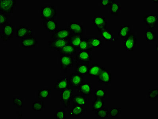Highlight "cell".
Segmentation results:
<instances>
[{
  "label": "cell",
  "instance_id": "obj_1",
  "mask_svg": "<svg viewBox=\"0 0 158 119\" xmlns=\"http://www.w3.org/2000/svg\"><path fill=\"white\" fill-rule=\"evenodd\" d=\"M73 88H69L61 92L60 101L63 102L64 107L69 108L71 102L73 100Z\"/></svg>",
  "mask_w": 158,
  "mask_h": 119
},
{
  "label": "cell",
  "instance_id": "obj_2",
  "mask_svg": "<svg viewBox=\"0 0 158 119\" xmlns=\"http://www.w3.org/2000/svg\"><path fill=\"white\" fill-rule=\"evenodd\" d=\"M41 19L43 20L54 19L57 12L54 6H44L41 7Z\"/></svg>",
  "mask_w": 158,
  "mask_h": 119
},
{
  "label": "cell",
  "instance_id": "obj_3",
  "mask_svg": "<svg viewBox=\"0 0 158 119\" xmlns=\"http://www.w3.org/2000/svg\"><path fill=\"white\" fill-rule=\"evenodd\" d=\"M69 81V88H78L83 83V76L76 73H71L70 75Z\"/></svg>",
  "mask_w": 158,
  "mask_h": 119
},
{
  "label": "cell",
  "instance_id": "obj_4",
  "mask_svg": "<svg viewBox=\"0 0 158 119\" xmlns=\"http://www.w3.org/2000/svg\"><path fill=\"white\" fill-rule=\"evenodd\" d=\"M74 63V57L71 55H61L60 67L64 72L70 70Z\"/></svg>",
  "mask_w": 158,
  "mask_h": 119
},
{
  "label": "cell",
  "instance_id": "obj_5",
  "mask_svg": "<svg viewBox=\"0 0 158 119\" xmlns=\"http://www.w3.org/2000/svg\"><path fill=\"white\" fill-rule=\"evenodd\" d=\"M15 29L10 23L8 22L5 25L3 26L2 33L1 34V38L4 41H8L11 39L13 38V32Z\"/></svg>",
  "mask_w": 158,
  "mask_h": 119
},
{
  "label": "cell",
  "instance_id": "obj_6",
  "mask_svg": "<svg viewBox=\"0 0 158 119\" xmlns=\"http://www.w3.org/2000/svg\"><path fill=\"white\" fill-rule=\"evenodd\" d=\"M16 38L23 39L32 36V29L26 26H19V28L15 30Z\"/></svg>",
  "mask_w": 158,
  "mask_h": 119
},
{
  "label": "cell",
  "instance_id": "obj_7",
  "mask_svg": "<svg viewBox=\"0 0 158 119\" xmlns=\"http://www.w3.org/2000/svg\"><path fill=\"white\" fill-rule=\"evenodd\" d=\"M124 47L127 51H133L137 43V37L133 33H131L124 39Z\"/></svg>",
  "mask_w": 158,
  "mask_h": 119
},
{
  "label": "cell",
  "instance_id": "obj_8",
  "mask_svg": "<svg viewBox=\"0 0 158 119\" xmlns=\"http://www.w3.org/2000/svg\"><path fill=\"white\" fill-rule=\"evenodd\" d=\"M69 44L68 39H53L52 41H48V48H53L59 51L60 50L66 45Z\"/></svg>",
  "mask_w": 158,
  "mask_h": 119
},
{
  "label": "cell",
  "instance_id": "obj_9",
  "mask_svg": "<svg viewBox=\"0 0 158 119\" xmlns=\"http://www.w3.org/2000/svg\"><path fill=\"white\" fill-rule=\"evenodd\" d=\"M16 0H1L0 12L5 13L13 12V7L16 4Z\"/></svg>",
  "mask_w": 158,
  "mask_h": 119
},
{
  "label": "cell",
  "instance_id": "obj_10",
  "mask_svg": "<svg viewBox=\"0 0 158 119\" xmlns=\"http://www.w3.org/2000/svg\"><path fill=\"white\" fill-rule=\"evenodd\" d=\"M74 59V62L77 63H89L92 60V57L89 52L80 51Z\"/></svg>",
  "mask_w": 158,
  "mask_h": 119
},
{
  "label": "cell",
  "instance_id": "obj_11",
  "mask_svg": "<svg viewBox=\"0 0 158 119\" xmlns=\"http://www.w3.org/2000/svg\"><path fill=\"white\" fill-rule=\"evenodd\" d=\"M143 23H146L149 30L156 28L158 22L157 15L152 14H146L143 18Z\"/></svg>",
  "mask_w": 158,
  "mask_h": 119
},
{
  "label": "cell",
  "instance_id": "obj_12",
  "mask_svg": "<svg viewBox=\"0 0 158 119\" xmlns=\"http://www.w3.org/2000/svg\"><path fill=\"white\" fill-rule=\"evenodd\" d=\"M107 24L105 16H94L93 19L92 25L95 26L99 32H101L103 29L106 28Z\"/></svg>",
  "mask_w": 158,
  "mask_h": 119
},
{
  "label": "cell",
  "instance_id": "obj_13",
  "mask_svg": "<svg viewBox=\"0 0 158 119\" xmlns=\"http://www.w3.org/2000/svg\"><path fill=\"white\" fill-rule=\"evenodd\" d=\"M72 33L69 29H58L51 35V38L53 39H68L71 35Z\"/></svg>",
  "mask_w": 158,
  "mask_h": 119
},
{
  "label": "cell",
  "instance_id": "obj_14",
  "mask_svg": "<svg viewBox=\"0 0 158 119\" xmlns=\"http://www.w3.org/2000/svg\"><path fill=\"white\" fill-rule=\"evenodd\" d=\"M95 77L99 83L108 84L111 81V74L103 66L99 74Z\"/></svg>",
  "mask_w": 158,
  "mask_h": 119
},
{
  "label": "cell",
  "instance_id": "obj_15",
  "mask_svg": "<svg viewBox=\"0 0 158 119\" xmlns=\"http://www.w3.org/2000/svg\"><path fill=\"white\" fill-rule=\"evenodd\" d=\"M42 24L48 32H54L58 29L57 23L54 19L44 20L42 22Z\"/></svg>",
  "mask_w": 158,
  "mask_h": 119
},
{
  "label": "cell",
  "instance_id": "obj_16",
  "mask_svg": "<svg viewBox=\"0 0 158 119\" xmlns=\"http://www.w3.org/2000/svg\"><path fill=\"white\" fill-rule=\"evenodd\" d=\"M77 92L83 96H89L92 92V85L88 83H83L77 88Z\"/></svg>",
  "mask_w": 158,
  "mask_h": 119
},
{
  "label": "cell",
  "instance_id": "obj_17",
  "mask_svg": "<svg viewBox=\"0 0 158 119\" xmlns=\"http://www.w3.org/2000/svg\"><path fill=\"white\" fill-rule=\"evenodd\" d=\"M38 43L35 37L31 36L22 39L21 45L23 48H34Z\"/></svg>",
  "mask_w": 158,
  "mask_h": 119
},
{
  "label": "cell",
  "instance_id": "obj_18",
  "mask_svg": "<svg viewBox=\"0 0 158 119\" xmlns=\"http://www.w3.org/2000/svg\"><path fill=\"white\" fill-rule=\"evenodd\" d=\"M57 90L63 91L69 88V81L68 77L65 76L62 79L58 80L54 87Z\"/></svg>",
  "mask_w": 158,
  "mask_h": 119
},
{
  "label": "cell",
  "instance_id": "obj_19",
  "mask_svg": "<svg viewBox=\"0 0 158 119\" xmlns=\"http://www.w3.org/2000/svg\"><path fill=\"white\" fill-rule=\"evenodd\" d=\"M83 38V34H72L68 38L69 44L77 48Z\"/></svg>",
  "mask_w": 158,
  "mask_h": 119
},
{
  "label": "cell",
  "instance_id": "obj_20",
  "mask_svg": "<svg viewBox=\"0 0 158 119\" xmlns=\"http://www.w3.org/2000/svg\"><path fill=\"white\" fill-rule=\"evenodd\" d=\"M89 63H79L76 64V73L85 76L88 74L89 68Z\"/></svg>",
  "mask_w": 158,
  "mask_h": 119
},
{
  "label": "cell",
  "instance_id": "obj_21",
  "mask_svg": "<svg viewBox=\"0 0 158 119\" xmlns=\"http://www.w3.org/2000/svg\"><path fill=\"white\" fill-rule=\"evenodd\" d=\"M67 28L72 34H83V26L77 22L70 23Z\"/></svg>",
  "mask_w": 158,
  "mask_h": 119
},
{
  "label": "cell",
  "instance_id": "obj_22",
  "mask_svg": "<svg viewBox=\"0 0 158 119\" xmlns=\"http://www.w3.org/2000/svg\"><path fill=\"white\" fill-rule=\"evenodd\" d=\"M76 48L71 45L69 44L64 47L59 51L60 55H71L76 53Z\"/></svg>",
  "mask_w": 158,
  "mask_h": 119
},
{
  "label": "cell",
  "instance_id": "obj_23",
  "mask_svg": "<svg viewBox=\"0 0 158 119\" xmlns=\"http://www.w3.org/2000/svg\"><path fill=\"white\" fill-rule=\"evenodd\" d=\"M77 48L80 51H92L93 47L91 45L90 38H83Z\"/></svg>",
  "mask_w": 158,
  "mask_h": 119
},
{
  "label": "cell",
  "instance_id": "obj_24",
  "mask_svg": "<svg viewBox=\"0 0 158 119\" xmlns=\"http://www.w3.org/2000/svg\"><path fill=\"white\" fill-rule=\"evenodd\" d=\"M84 108L80 105H73L72 110L70 113L71 117H79L82 115L84 113Z\"/></svg>",
  "mask_w": 158,
  "mask_h": 119
},
{
  "label": "cell",
  "instance_id": "obj_25",
  "mask_svg": "<svg viewBox=\"0 0 158 119\" xmlns=\"http://www.w3.org/2000/svg\"><path fill=\"white\" fill-rule=\"evenodd\" d=\"M73 105L84 106L86 105L87 99L85 96L81 95H73Z\"/></svg>",
  "mask_w": 158,
  "mask_h": 119
},
{
  "label": "cell",
  "instance_id": "obj_26",
  "mask_svg": "<svg viewBox=\"0 0 158 119\" xmlns=\"http://www.w3.org/2000/svg\"><path fill=\"white\" fill-rule=\"evenodd\" d=\"M104 99L100 98H95L92 102V110L93 111L104 109L105 107V102Z\"/></svg>",
  "mask_w": 158,
  "mask_h": 119
},
{
  "label": "cell",
  "instance_id": "obj_27",
  "mask_svg": "<svg viewBox=\"0 0 158 119\" xmlns=\"http://www.w3.org/2000/svg\"><path fill=\"white\" fill-rule=\"evenodd\" d=\"M131 28L129 25L121 26L118 32V37L124 39L131 33Z\"/></svg>",
  "mask_w": 158,
  "mask_h": 119
},
{
  "label": "cell",
  "instance_id": "obj_28",
  "mask_svg": "<svg viewBox=\"0 0 158 119\" xmlns=\"http://www.w3.org/2000/svg\"><path fill=\"white\" fill-rule=\"evenodd\" d=\"M102 68V66H100L98 64H93L91 67H89L88 74L89 76L96 77L99 74Z\"/></svg>",
  "mask_w": 158,
  "mask_h": 119
},
{
  "label": "cell",
  "instance_id": "obj_29",
  "mask_svg": "<svg viewBox=\"0 0 158 119\" xmlns=\"http://www.w3.org/2000/svg\"><path fill=\"white\" fill-rule=\"evenodd\" d=\"M100 32L102 38L105 41H111L114 40V36L109 29L107 28L103 29Z\"/></svg>",
  "mask_w": 158,
  "mask_h": 119
},
{
  "label": "cell",
  "instance_id": "obj_30",
  "mask_svg": "<svg viewBox=\"0 0 158 119\" xmlns=\"http://www.w3.org/2000/svg\"><path fill=\"white\" fill-rule=\"evenodd\" d=\"M50 88H41L38 91V99L39 100H41L43 99L48 98L50 96L51 94Z\"/></svg>",
  "mask_w": 158,
  "mask_h": 119
},
{
  "label": "cell",
  "instance_id": "obj_31",
  "mask_svg": "<svg viewBox=\"0 0 158 119\" xmlns=\"http://www.w3.org/2000/svg\"><path fill=\"white\" fill-rule=\"evenodd\" d=\"M45 107V102L42 100L32 102L31 105L32 110L35 111H41Z\"/></svg>",
  "mask_w": 158,
  "mask_h": 119
},
{
  "label": "cell",
  "instance_id": "obj_32",
  "mask_svg": "<svg viewBox=\"0 0 158 119\" xmlns=\"http://www.w3.org/2000/svg\"><path fill=\"white\" fill-rule=\"evenodd\" d=\"M95 114L98 117L102 119H105L109 117L110 112L108 109L105 108L95 111Z\"/></svg>",
  "mask_w": 158,
  "mask_h": 119
},
{
  "label": "cell",
  "instance_id": "obj_33",
  "mask_svg": "<svg viewBox=\"0 0 158 119\" xmlns=\"http://www.w3.org/2000/svg\"><path fill=\"white\" fill-rule=\"evenodd\" d=\"M145 35L147 41L154 42L156 41V32L152 31V30H146L145 32Z\"/></svg>",
  "mask_w": 158,
  "mask_h": 119
},
{
  "label": "cell",
  "instance_id": "obj_34",
  "mask_svg": "<svg viewBox=\"0 0 158 119\" xmlns=\"http://www.w3.org/2000/svg\"><path fill=\"white\" fill-rule=\"evenodd\" d=\"M121 6L120 4L114 1L111 5H110L111 14L112 15H117L118 14V12L120 9Z\"/></svg>",
  "mask_w": 158,
  "mask_h": 119
},
{
  "label": "cell",
  "instance_id": "obj_35",
  "mask_svg": "<svg viewBox=\"0 0 158 119\" xmlns=\"http://www.w3.org/2000/svg\"><path fill=\"white\" fill-rule=\"evenodd\" d=\"M102 40L99 38H90V43L93 48H99L102 47Z\"/></svg>",
  "mask_w": 158,
  "mask_h": 119
},
{
  "label": "cell",
  "instance_id": "obj_36",
  "mask_svg": "<svg viewBox=\"0 0 158 119\" xmlns=\"http://www.w3.org/2000/svg\"><path fill=\"white\" fill-rule=\"evenodd\" d=\"M106 95V91L102 88H98L95 91V98H100L105 99Z\"/></svg>",
  "mask_w": 158,
  "mask_h": 119
},
{
  "label": "cell",
  "instance_id": "obj_37",
  "mask_svg": "<svg viewBox=\"0 0 158 119\" xmlns=\"http://www.w3.org/2000/svg\"><path fill=\"white\" fill-rule=\"evenodd\" d=\"M1 15V26H4L8 23V20L9 18V15H7L6 13L0 12Z\"/></svg>",
  "mask_w": 158,
  "mask_h": 119
},
{
  "label": "cell",
  "instance_id": "obj_38",
  "mask_svg": "<svg viewBox=\"0 0 158 119\" xmlns=\"http://www.w3.org/2000/svg\"><path fill=\"white\" fill-rule=\"evenodd\" d=\"M120 113H121L120 108H112L110 112V114L112 117H117Z\"/></svg>",
  "mask_w": 158,
  "mask_h": 119
},
{
  "label": "cell",
  "instance_id": "obj_39",
  "mask_svg": "<svg viewBox=\"0 0 158 119\" xmlns=\"http://www.w3.org/2000/svg\"><path fill=\"white\" fill-rule=\"evenodd\" d=\"M13 105L16 106L17 108H23V99L22 98H14L12 101Z\"/></svg>",
  "mask_w": 158,
  "mask_h": 119
},
{
  "label": "cell",
  "instance_id": "obj_40",
  "mask_svg": "<svg viewBox=\"0 0 158 119\" xmlns=\"http://www.w3.org/2000/svg\"><path fill=\"white\" fill-rule=\"evenodd\" d=\"M54 117L56 119H65V112L63 109L57 110L54 114Z\"/></svg>",
  "mask_w": 158,
  "mask_h": 119
},
{
  "label": "cell",
  "instance_id": "obj_41",
  "mask_svg": "<svg viewBox=\"0 0 158 119\" xmlns=\"http://www.w3.org/2000/svg\"><path fill=\"white\" fill-rule=\"evenodd\" d=\"M149 98L152 99H156L158 97V88L152 89L149 92Z\"/></svg>",
  "mask_w": 158,
  "mask_h": 119
},
{
  "label": "cell",
  "instance_id": "obj_42",
  "mask_svg": "<svg viewBox=\"0 0 158 119\" xmlns=\"http://www.w3.org/2000/svg\"><path fill=\"white\" fill-rule=\"evenodd\" d=\"M101 4L102 6H110L114 2L113 0H103L101 1Z\"/></svg>",
  "mask_w": 158,
  "mask_h": 119
}]
</instances>
